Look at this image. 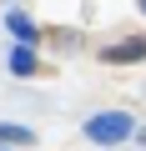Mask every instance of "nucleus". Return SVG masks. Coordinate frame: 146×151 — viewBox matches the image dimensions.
Returning a JSON list of instances; mask_svg holds the SVG:
<instances>
[{
    "label": "nucleus",
    "instance_id": "nucleus-1",
    "mask_svg": "<svg viewBox=\"0 0 146 151\" xmlns=\"http://www.w3.org/2000/svg\"><path fill=\"white\" fill-rule=\"evenodd\" d=\"M86 136H91L96 146H116V141L136 136V126H131V116H126V111H101V116H91V121H86Z\"/></svg>",
    "mask_w": 146,
    "mask_h": 151
},
{
    "label": "nucleus",
    "instance_id": "nucleus-2",
    "mask_svg": "<svg viewBox=\"0 0 146 151\" xmlns=\"http://www.w3.org/2000/svg\"><path fill=\"white\" fill-rule=\"evenodd\" d=\"M101 60H111V65H131V60H146V40L136 35V40H121V45H106V50H101Z\"/></svg>",
    "mask_w": 146,
    "mask_h": 151
},
{
    "label": "nucleus",
    "instance_id": "nucleus-3",
    "mask_svg": "<svg viewBox=\"0 0 146 151\" xmlns=\"http://www.w3.org/2000/svg\"><path fill=\"white\" fill-rule=\"evenodd\" d=\"M10 70H15V76H30V70H35V50H30V45H20V50L10 55Z\"/></svg>",
    "mask_w": 146,
    "mask_h": 151
},
{
    "label": "nucleus",
    "instance_id": "nucleus-4",
    "mask_svg": "<svg viewBox=\"0 0 146 151\" xmlns=\"http://www.w3.org/2000/svg\"><path fill=\"white\" fill-rule=\"evenodd\" d=\"M25 141H35L25 126H0V146H25Z\"/></svg>",
    "mask_w": 146,
    "mask_h": 151
},
{
    "label": "nucleus",
    "instance_id": "nucleus-5",
    "mask_svg": "<svg viewBox=\"0 0 146 151\" xmlns=\"http://www.w3.org/2000/svg\"><path fill=\"white\" fill-rule=\"evenodd\" d=\"M10 30H15L20 40H35V25H30V20L20 15V10H10Z\"/></svg>",
    "mask_w": 146,
    "mask_h": 151
},
{
    "label": "nucleus",
    "instance_id": "nucleus-6",
    "mask_svg": "<svg viewBox=\"0 0 146 151\" xmlns=\"http://www.w3.org/2000/svg\"><path fill=\"white\" fill-rule=\"evenodd\" d=\"M141 10H146V0H141Z\"/></svg>",
    "mask_w": 146,
    "mask_h": 151
}]
</instances>
